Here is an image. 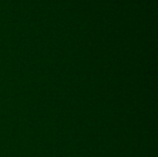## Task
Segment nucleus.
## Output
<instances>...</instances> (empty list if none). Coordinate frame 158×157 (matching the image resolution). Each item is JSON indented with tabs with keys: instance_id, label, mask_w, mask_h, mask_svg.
I'll use <instances>...</instances> for the list:
<instances>
[]
</instances>
